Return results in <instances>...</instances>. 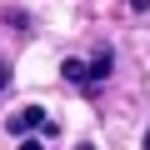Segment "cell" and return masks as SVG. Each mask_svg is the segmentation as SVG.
<instances>
[{
    "mask_svg": "<svg viewBox=\"0 0 150 150\" xmlns=\"http://www.w3.org/2000/svg\"><path fill=\"white\" fill-rule=\"evenodd\" d=\"M110 75V50H100L90 65L85 60H65V80H75V85H95V80H105Z\"/></svg>",
    "mask_w": 150,
    "mask_h": 150,
    "instance_id": "cell-1",
    "label": "cell"
},
{
    "mask_svg": "<svg viewBox=\"0 0 150 150\" xmlns=\"http://www.w3.org/2000/svg\"><path fill=\"white\" fill-rule=\"evenodd\" d=\"M25 130H50L45 115H40V105H25L20 115H10V135H25Z\"/></svg>",
    "mask_w": 150,
    "mask_h": 150,
    "instance_id": "cell-2",
    "label": "cell"
},
{
    "mask_svg": "<svg viewBox=\"0 0 150 150\" xmlns=\"http://www.w3.org/2000/svg\"><path fill=\"white\" fill-rule=\"evenodd\" d=\"M5 85H10V65L0 60V90H5Z\"/></svg>",
    "mask_w": 150,
    "mask_h": 150,
    "instance_id": "cell-3",
    "label": "cell"
}]
</instances>
